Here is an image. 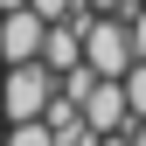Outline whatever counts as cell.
<instances>
[{
  "label": "cell",
  "mask_w": 146,
  "mask_h": 146,
  "mask_svg": "<svg viewBox=\"0 0 146 146\" xmlns=\"http://www.w3.org/2000/svg\"><path fill=\"white\" fill-rule=\"evenodd\" d=\"M84 7H90V14H118V7L132 14V0H84Z\"/></svg>",
  "instance_id": "30bf717a"
},
{
  "label": "cell",
  "mask_w": 146,
  "mask_h": 146,
  "mask_svg": "<svg viewBox=\"0 0 146 146\" xmlns=\"http://www.w3.org/2000/svg\"><path fill=\"white\" fill-rule=\"evenodd\" d=\"M132 7H146V0H132Z\"/></svg>",
  "instance_id": "5bb4252c"
},
{
  "label": "cell",
  "mask_w": 146,
  "mask_h": 146,
  "mask_svg": "<svg viewBox=\"0 0 146 146\" xmlns=\"http://www.w3.org/2000/svg\"><path fill=\"white\" fill-rule=\"evenodd\" d=\"M98 146H132V132H104V139H98Z\"/></svg>",
  "instance_id": "8fae6325"
},
{
  "label": "cell",
  "mask_w": 146,
  "mask_h": 146,
  "mask_svg": "<svg viewBox=\"0 0 146 146\" xmlns=\"http://www.w3.org/2000/svg\"><path fill=\"white\" fill-rule=\"evenodd\" d=\"M84 125L90 132H132V104H125V77H98L90 84V98H84Z\"/></svg>",
  "instance_id": "277c9868"
},
{
  "label": "cell",
  "mask_w": 146,
  "mask_h": 146,
  "mask_svg": "<svg viewBox=\"0 0 146 146\" xmlns=\"http://www.w3.org/2000/svg\"><path fill=\"white\" fill-rule=\"evenodd\" d=\"M49 98H56V70L49 63H7V77H0V111H7V125L42 118Z\"/></svg>",
  "instance_id": "7a4b0ae2"
},
{
  "label": "cell",
  "mask_w": 146,
  "mask_h": 146,
  "mask_svg": "<svg viewBox=\"0 0 146 146\" xmlns=\"http://www.w3.org/2000/svg\"><path fill=\"white\" fill-rule=\"evenodd\" d=\"M125 104H132V118H146V63L125 70Z\"/></svg>",
  "instance_id": "52a82bcc"
},
{
  "label": "cell",
  "mask_w": 146,
  "mask_h": 146,
  "mask_svg": "<svg viewBox=\"0 0 146 146\" xmlns=\"http://www.w3.org/2000/svg\"><path fill=\"white\" fill-rule=\"evenodd\" d=\"M125 28H132V63H146V7L125 14Z\"/></svg>",
  "instance_id": "ba28073f"
},
{
  "label": "cell",
  "mask_w": 146,
  "mask_h": 146,
  "mask_svg": "<svg viewBox=\"0 0 146 146\" xmlns=\"http://www.w3.org/2000/svg\"><path fill=\"white\" fill-rule=\"evenodd\" d=\"M42 63L56 70V77L84 63V21H77V14H70V21H49V35H42Z\"/></svg>",
  "instance_id": "5b68a950"
},
{
  "label": "cell",
  "mask_w": 146,
  "mask_h": 146,
  "mask_svg": "<svg viewBox=\"0 0 146 146\" xmlns=\"http://www.w3.org/2000/svg\"><path fill=\"white\" fill-rule=\"evenodd\" d=\"M84 63L98 70V77H125L132 70V28H125V14H84Z\"/></svg>",
  "instance_id": "6da1fadb"
},
{
  "label": "cell",
  "mask_w": 146,
  "mask_h": 146,
  "mask_svg": "<svg viewBox=\"0 0 146 146\" xmlns=\"http://www.w3.org/2000/svg\"><path fill=\"white\" fill-rule=\"evenodd\" d=\"M132 146H146V118H139V125H132Z\"/></svg>",
  "instance_id": "7c38bea8"
},
{
  "label": "cell",
  "mask_w": 146,
  "mask_h": 146,
  "mask_svg": "<svg viewBox=\"0 0 146 146\" xmlns=\"http://www.w3.org/2000/svg\"><path fill=\"white\" fill-rule=\"evenodd\" d=\"M7 7H28V0H0V14H7Z\"/></svg>",
  "instance_id": "4fadbf2b"
},
{
  "label": "cell",
  "mask_w": 146,
  "mask_h": 146,
  "mask_svg": "<svg viewBox=\"0 0 146 146\" xmlns=\"http://www.w3.org/2000/svg\"><path fill=\"white\" fill-rule=\"evenodd\" d=\"M0 146H56V132H49V118H21L0 132Z\"/></svg>",
  "instance_id": "8992f818"
},
{
  "label": "cell",
  "mask_w": 146,
  "mask_h": 146,
  "mask_svg": "<svg viewBox=\"0 0 146 146\" xmlns=\"http://www.w3.org/2000/svg\"><path fill=\"white\" fill-rule=\"evenodd\" d=\"M28 7H35V14H49V21H70L84 0H28Z\"/></svg>",
  "instance_id": "9c48e42d"
},
{
  "label": "cell",
  "mask_w": 146,
  "mask_h": 146,
  "mask_svg": "<svg viewBox=\"0 0 146 146\" xmlns=\"http://www.w3.org/2000/svg\"><path fill=\"white\" fill-rule=\"evenodd\" d=\"M42 35H49V14L7 7L0 14V63H42Z\"/></svg>",
  "instance_id": "3957f363"
}]
</instances>
